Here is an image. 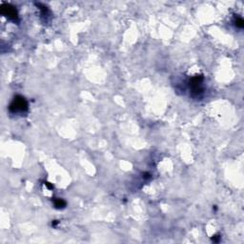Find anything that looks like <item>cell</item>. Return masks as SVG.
Wrapping results in <instances>:
<instances>
[{
  "mask_svg": "<svg viewBox=\"0 0 244 244\" xmlns=\"http://www.w3.org/2000/svg\"><path fill=\"white\" fill-rule=\"evenodd\" d=\"M10 112L12 113H24L28 111V102L25 97L16 96L9 106Z\"/></svg>",
  "mask_w": 244,
  "mask_h": 244,
  "instance_id": "cell-1",
  "label": "cell"
},
{
  "mask_svg": "<svg viewBox=\"0 0 244 244\" xmlns=\"http://www.w3.org/2000/svg\"><path fill=\"white\" fill-rule=\"evenodd\" d=\"M235 23H236V27L239 28V29H242V28L244 27V21H243V19L240 18V17H237V18L236 19Z\"/></svg>",
  "mask_w": 244,
  "mask_h": 244,
  "instance_id": "cell-5",
  "label": "cell"
},
{
  "mask_svg": "<svg viewBox=\"0 0 244 244\" xmlns=\"http://www.w3.org/2000/svg\"><path fill=\"white\" fill-rule=\"evenodd\" d=\"M45 185H47L49 189H53V188H54V186H53V185H52V184H50V183H49V182H45Z\"/></svg>",
  "mask_w": 244,
  "mask_h": 244,
  "instance_id": "cell-6",
  "label": "cell"
},
{
  "mask_svg": "<svg viewBox=\"0 0 244 244\" xmlns=\"http://www.w3.org/2000/svg\"><path fill=\"white\" fill-rule=\"evenodd\" d=\"M202 82H203V76H196L193 78H191L189 85H190V90L193 96H197L200 93H203V87H202Z\"/></svg>",
  "mask_w": 244,
  "mask_h": 244,
  "instance_id": "cell-2",
  "label": "cell"
},
{
  "mask_svg": "<svg viewBox=\"0 0 244 244\" xmlns=\"http://www.w3.org/2000/svg\"><path fill=\"white\" fill-rule=\"evenodd\" d=\"M1 14L12 20H15L17 18V12H16L15 8L10 4H3L1 6Z\"/></svg>",
  "mask_w": 244,
  "mask_h": 244,
  "instance_id": "cell-3",
  "label": "cell"
},
{
  "mask_svg": "<svg viewBox=\"0 0 244 244\" xmlns=\"http://www.w3.org/2000/svg\"><path fill=\"white\" fill-rule=\"evenodd\" d=\"M54 207L56 208V209H63V208L66 206V202H65V200L61 199V198H55L54 200Z\"/></svg>",
  "mask_w": 244,
  "mask_h": 244,
  "instance_id": "cell-4",
  "label": "cell"
},
{
  "mask_svg": "<svg viewBox=\"0 0 244 244\" xmlns=\"http://www.w3.org/2000/svg\"><path fill=\"white\" fill-rule=\"evenodd\" d=\"M219 236H214V239H213V240H214V242H217V241H219Z\"/></svg>",
  "mask_w": 244,
  "mask_h": 244,
  "instance_id": "cell-7",
  "label": "cell"
}]
</instances>
